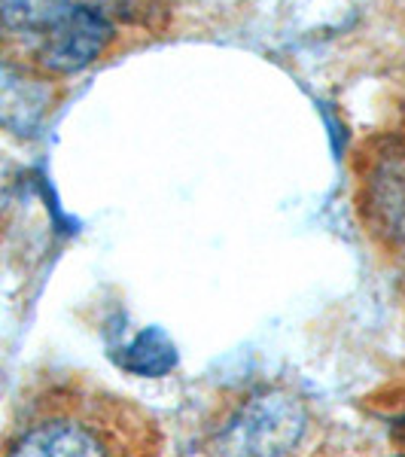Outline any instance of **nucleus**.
I'll list each match as a JSON object with an SVG mask.
<instances>
[{"label": "nucleus", "mask_w": 405, "mask_h": 457, "mask_svg": "<svg viewBox=\"0 0 405 457\" xmlns=\"http://www.w3.org/2000/svg\"><path fill=\"white\" fill-rule=\"evenodd\" d=\"M305 409L281 390L256 394L235 411L219 445L229 457H284L305 433Z\"/></svg>", "instance_id": "nucleus-1"}, {"label": "nucleus", "mask_w": 405, "mask_h": 457, "mask_svg": "<svg viewBox=\"0 0 405 457\" xmlns=\"http://www.w3.org/2000/svg\"><path fill=\"white\" fill-rule=\"evenodd\" d=\"M113 40V21L98 6L79 0L64 19L37 37V62L49 73H77L88 68Z\"/></svg>", "instance_id": "nucleus-2"}, {"label": "nucleus", "mask_w": 405, "mask_h": 457, "mask_svg": "<svg viewBox=\"0 0 405 457\" xmlns=\"http://www.w3.org/2000/svg\"><path fill=\"white\" fill-rule=\"evenodd\" d=\"M55 104V88L40 73L16 62H0V129L34 137Z\"/></svg>", "instance_id": "nucleus-3"}, {"label": "nucleus", "mask_w": 405, "mask_h": 457, "mask_svg": "<svg viewBox=\"0 0 405 457\" xmlns=\"http://www.w3.org/2000/svg\"><path fill=\"white\" fill-rule=\"evenodd\" d=\"M6 457H113V452L95 427L79 421H46L31 427Z\"/></svg>", "instance_id": "nucleus-4"}, {"label": "nucleus", "mask_w": 405, "mask_h": 457, "mask_svg": "<svg viewBox=\"0 0 405 457\" xmlns=\"http://www.w3.org/2000/svg\"><path fill=\"white\" fill-rule=\"evenodd\" d=\"M116 363L131 375L161 378V375H168L177 366V348L159 327H146L125 348H120Z\"/></svg>", "instance_id": "nucleus-5"}, {"label": "nucleus", "mask_w": 405, "mask_h": 457, "mask_svg": "<svg viewBox=\"0 0 405 457\" xmlns=\"http://www.w3.org/2000/svg\"><path fill=\"white\" fill-rule=\"evenodd\" d=\"M79 0H0V28L12 34L43 37Z\"/></svg>", "instance_id": "nucleus-6"}, {"label": "nucleus", "mask_w": 405, "mask_h": 457, "mask_svg": "<svg viewBox=\"0 0 405 457\" xmlns=\"http://www.w3.org/2000/svg\"><path fill=\"white\" fill-rule=\"evenodd\" d=\"M21 187H25V174L16 162L10 159H0V217L19 202Z\"/></svg>", "instance_id": "nucleus-7"}, {"label": "nucleus", "mask_w": 405, "mask_h": 457, "mask_svg": "<svg viewBox=\"0 0 405 457\" xmlns=\"http://www.w3.org/2000/svg\"><path fill=\"white\" fill-rule=\"evenodd\" d=\"M393 436H396V442H400V445H405V418H400V421H396Z\"/></svg>", "instance_id": "nucleus-8"}]
</instances>
